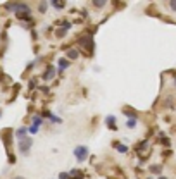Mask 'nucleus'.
<instances>
[{"label": "nucleus", "instance_id": "nucleus-1", "mask_svg": "<svg viewBox=\"0 0 176 179\" xmlns=\"http://www.w3.org/2000/svg\"><path fill=\"white\" fill-rule=\"evenodd\" d=\"M74 155H76V160L78 162H83L86 158V155H88V148H86V146H76Z\"/></svg>", "mask_w": 176, "mask_h": 179}, {"label": "nucleus", "instance_id": "nucleus-2", "mask_svg": "<svg viewBox=\"0 0 176 179\" xmlns=\"http://www.w3.org/2000/svg\"><path fill=\"white\" fill-rule=\"evenodd\" d=\"M31 138H26V140H23V141H21V145H19V148H21V152L23 153H28L30 152V148H31Z\"/></svg>", "mask_w": 176, "mask_h": 179}, {"label": "nucleus", "instance_id": "nucleus-3", "mask_svg": "<svg viewBox=\"0 0 176 179\" xmlns=\"http://www.w3.org/2000/svg\"><path fill=\"white\" fill-rule=\"evenodd\" d=\"M52 78H54V67L50 66L49 69L45 71V74H43V79H45V81H49V79H52Z\"/></svg>", "mask_w": 176, "mask_h": 179}, {"label": "nucleus", "instance_id": "nucleus-4", "mask_svg": "<svg viewBox=\"0 0 176 179\" xmlns=\"http://www.w3.org/2000/svg\"><path fill=\"white\" fill-rule=\"evenodd\" d=\"M81 43L86 45V48H88V50H92V36H90V34L85 36V38H81Z\"/></svg>", "mask_w": 176, "mask_h": 179}, {"label": "nucleus", "instance_id": "nucleus-5", "mask_svg": "<svg viewBox=\"0 0 176 179\" xmlns=\"http://www.w3.org/2000/svg\"><path fill=\"white\" fill-rule=\"evenodd\" d=\"M68 66H69V62H68L66 59H60V60H59V69H60V71H64Z\"/></svg>", "mask_w": 176, "mask_h": 179}, {"label": "nucleus", "instance_id": "nucleus-6", "mask_svg": "<svg viewBox=\"0 0 176 179\" xmlns=\"http://www.w3.org/2000/svg\"><path fill=\"white\" fill-rule=\"evenodd\" d=\"M50 5H54V7L55 9H64V2H57V0H52V2H50Z\"/></svg>", "mask_w": 176, "mask_h": 179}, {"label": "nucleus", "instance_id": "nucleus-7", "mask_svg": "<svg viewBox=\"0 0 176 179\" xmlns=\"http://www.w3.org/2000/svg\"><path fill=\"white\" fill-rule=\"evenodd\" d=\"M26 127H21V129H17V133H16V136H17V138H24V136H26Z\"/></svg>", "mask_w": 176, "mask_h": 179}, {"label": "nucleus", "instance_id": "nucleus-8", "mask_svg": "<svg viewBox=\"0 0 176 179\" xmlns=\"http://www.w3.org/2000/svg\"><path fill=\"white\" fill-rule=\"evenodd\" d=\"M105 124H107V126H111V127L114 129V117H112V116H109L107 119H105Z\"/></svg>", "mask_w": 176, "mask_h": 179}, {"label": "nucleus", "instance_id": "nucleus-9", "mask_svg": "<svg viewBox=\"0 0 176 179\" xmlns=\"http://www.w3.org/2000/svg\"><path fill=\"white\" fill-rule=\"evenodd\" d=\"M116 148L119 150V152H123V153H126V152H128V146L121 145V143H116Z\"/></svg>", "mask_w": 176, "mask_h": 179}, {"label": "nucleus", "instance_id": "nucleus-10", "mask_svg": "<svg viewBox=\"0 0 176 179\" xmlns=\"http://www.w3.org/2000/svg\"><path fill=\"white\" fill-rule=\"evenodd\" d=\"M68 57H69V59H76V57H78V52H76V50H69Z\"/></svg>", "mask_w": 176, "mask_h": 179}, {"label": "nucleus", "instance_id": "nucleus-11", "mask_svg": "<svg viewBox=\"0 0 176 179\" xmlns=\"http://www.w3.org/2000/svg\"><path fill=\"white\" fill-rule=\"evenodd\" d=\"M126 126H128V127H135V126H136V119H130V121L126 122Z\"/></svg>", "mask_w": 176, "mask_h": 179}, {"label": "nucleus", "instance_id": "nucleus-12", "mask_svg": "<svg viewBox=\"0 0 176 179\" xmlns=\"http://www.w3.org/2000/svg\"><path fill=\"white\" fill-rule=\"evenodd\" d=\"M150 171L155 172V174H159V171H161V165H152V167H150Z\"/></svg>", "mask_w": 176, "mask_h": 179}, {"label": "nucleus", "instance_id": "nucleus-13", "mask_svg": "<svg viewBox=\"0 0 176 179\" xmlns=\"http://www.w3.org/2000/svg\"><path fill=\"white\" fill-rule=\"evenodd\" d=\"M64 34H66V28H62V30H59V31H57V36H59V38H62Z\"/></svg>", "mask_w": 176, "mask_h": 179}, {"label": "nucleus", "instance_id": "nucleus-14", "mask_svg": "<svg viewBox=\"0 0 176 179\" xmlns=\"http://www.w3.org/2000/svg\"><path fill=\"white\" fill-rule=\"evenodd\" d=\"M30 133H31V134L38 133V126H31V127H30Z\"/></svg>", "mask_w": 176, "mask_h": 179}, {"label": "nucleus", "instance_id": "nucleus-15", "mask_svg": "<svg viewBox=\"0 0 176 179\" xmlns=\"http://www.w3.org/2000/svg\"><path fill=\"white\" fill-rule=\"evenodd\" d=\"M40 124H41V119H40V117H35V124H33V126H40Z\"/></svg>", "mask_w": 176, "mask_h": 179}, {"label": "nucleus", "instance_id": "nucleus-16", "mask_svg": "<svg viewBox=\"0 0 176 179\" xmlns=\"http://www.w3.org/2000/svg\"><path fill=\"white\" fill-rule=\"evenodd\" d=\"M59 179H69V174H66V172H62V174L59 176Z\"/></svg>", "mask_w": 176, "mask_h": 179}, {"label": "nucleus", "instance_id": "nucleus-17", "mask_svg": "<svg viewBox=\"0 0 176 179\" xmlns=\"http://www.w3.org/2000/svg\"><path fill=\"white\" fill-rule=\"evenodd\" d=\"M169 7H171V11H176V2H169Z\"/></svg>", "mask_w": 176, "mask_h": 179}, {"label": "nucleus", "instance_id": "nucleus-18", "mask_svg": "<svg viewBox=\"0 0 176 179\" xmlns=\"http://www.w3.org/2000/svg\"><path fill=\"white\" fill-rule=\"evenodd\" d=\"M45 9H47V4H41V5H40V11H41V12H45Z\"/></svg>", "mask_w": 176, "mask_h": 179}, {"label": "nucleus", "instance_id": "nucleus-19", "mask_svg": "<svg viewBox=\"0 0 176 179\" xmlns=\"http://www.w3.org/2000/svg\"><path fill=\"white\" fill-rule=\"evenodd\" d=\"M95 5H97V7H102V5H105V2H95Z\"/></svg>", "mask_w": 176, "mask_h": 179}, {"label": "nucleus", "instance_id": "nucleus-20", "mask_svg": "<svg viewBox=\"0 0 176 179\" xmlns=\"http://www.w3.org/2000/svg\"><path fill=\"white\" fill-rule=\"evenodd\" d=\"M12 179H24V177H12Z\"/></svg>", "mask_w": 176, "mask_h": 179}, {"label": "nucleus", "instance_id": "nucleus-21", "mask_svg": "<svg viewBox=\"0 0 176 179\" xmlns=\"http://www.w3.org/2000/svg\"><path fill=\"white\" fill-rule=\"evenodd\" d=\"M159 179H166V177H159Z\"/></svg>", "mask_w": 176, "mask_h": 179}, {"label": "nucleus", "instance_id": "nucleus-22", "mask_svg": "<svg viewBox=\"0 0 176 179\" xmlns=\"http://www.w3.org/2000/svg\"><path fill=\"white\" fill-rule=\"evenodd\" d=\"M0 116H2V110H0Z\"/></svg>", "mask_w": 176, "mask_h": 179}]
</instances>
